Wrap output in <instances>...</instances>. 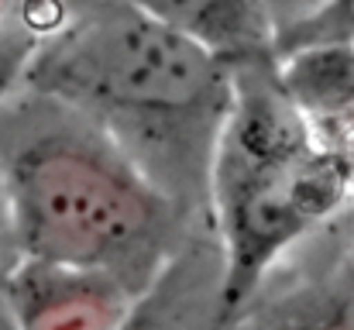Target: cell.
Returning <instances> with one entry per match:
<instances>
[{
	"label": "cell",
	"mask_w": 354,
	"mask_h": 330,
	"mask_svg": "<svg viewBox=\"0 0 354 330\" xmlns=\"http://www.w3.org/2000/svg\"><path fill=\"white\" fill-rule=\"evenodd\" d=\"M21 83L80 110L169 203L214 227V158L234 100L214 52L118 0L41 38Z\"/></svg>",
	"instance_id": "1"
},
{
	"label": "cell",
	"mask_w": 354,
	"mask_h": 330,
	"mask_svg": "<svg viewBox=\"0 0 354 330\" xmlns=\"http://www.w3.org/2000/svg\"><path fill=\"white\" fill-rule=\"evenodd\" d=\"M0 176L21 258L107 275L134 296L210 227L169 203L80 110L24 83L0 104Z\"/></svg>",
	"instance_id": "2"
},
{
	"label": "cell",
	"mask_w": 354,
	"mask_h": 330,
	"mask_svg": "<svg viewBox=\"0 0 354 330\" xmlns=\"http://www.w3.org/2000/svg\"><path fill=\"white\" fill-rule=\"evenodd\" d=\"M231 83L210 210L237 303L279 255L348 210L354 169L292 104L275 55L231 66Z\"/></svg>",
	"instance_id": "3"
},
{
	"label": "cell",
	"mask_w": 354,
	"mask_h": 330,
	"mask_svg": "<svg viewBox=\"0 0 354 330\" xmlns=\"http://www.w3.org/2000/svg\"><path fill=\"white\" fill-rule=\"evenodd\" d=\"M21 248L14 237V220H10V203H7V190H3V176H0V293L7 286V279L14 275V268L21 265Z\"/></svg>",
	"instance_id": "12"
},
{
	"label": "cell",
	"mask_w": 354,
	"mask_h": 330,
	"mask_svg": "<svg viewBox=\"0 0 354 330\" xmlns=\"http://www.w3.org/2000/svg\"><path fill=\"white\" fill-rule=\"evenodd\" d=\"M231 268L214 227L196 230L127 303L114 330H227Z\"/></svg>",
	"instance_id": "5"
},
{
	"label": "cell",
	"mask_w": 354,
	"mask_h": 330,
	"mask_svg": "<svg viewBox=\"0 0 354 330\" xmlns=\"http://www.w3.org/2000/svg\"><path fill=\"white\" fill-rule=\"evenodd\" d=\"M265 7H268V17H272V24H275V42H279L286 31L299 28V24L310 21L317 10H324L327 0H265Z\"/></svg>",
	"instance_id": "11"
},
{
	"label": "cell",
	"mask_w": 354,
	"mask_h": 330,
	"mask_svg": "<svg viewBox=\"0 0 354 330\" xmlns=\"http://www.w3.org/2000/svg\"><path fill=\"white\" fill-rule=\"evenodd\" d=\"M38 42H41L38 31L21 14L0 3V104L21 86Z\"/></svg>",
	"instance_id": "8"
},
{
	"label": "cell",
	"mask_w": 354,
	"mask_h": 330,
	"mask_svg": "<svg viewBox=\"0 0 354 330\" xmlns=\"http://www.w3.org/2000/svg\"><path fill=\"white\" fill-rule=\"evenodd\" d=\"M193 38L221 62L241 66L275 55V24L265 0H127Z\"/></svg>",
	"instance_id": "7"
},
{
	"label": "cell",
	"mask_w": 354,
	"mask_h": 330,
	"mask_svg": "<svg viewBox=\"0 0 354 330\" xmlns=\"http://www.w3.org/2000/svg\"><path fill=\"white\" fill-rule=\"evenodd\" d=\"M227 330H354V207L279 255Z\"/></svg>",
	"instance_id": "4"
},
{
	"label": "cell",
	"mask_w": 354,
	"mask_h": 330,
	"mask_svg": "<svg viewBox=\"0 0 354 330\" xmlns=\"http://www.w3.org/2000/svg\"><path fill=\"white\" fill-rule=\"evenodd\" d=\"M354 38V0H327L324 10H317L310 21H303L299 28L286 31L275 42V55L286 48H299V45H317V42H351Z\"/></svg>",
	"instance_id": "9"
},
{
	"label": "cell",
	"mask_w": 354,
	"mask_h": 330,
	"mask_svg": "<svg viewBox=\"0 0 354 330\" xmlns=\"http://www.w3.org/2000/svg\"><path fill=\"white\" fill-rule=\"evenodd\" d=\"M55 3L66 10V17H80L86 10H97V7H107V3H118V0H55Z\"/></svg>",
	"instance_id": "13"
},
{
	"label": "cell",
	"mask_w": 354,
	"mask_h": 330,
	"mask_svg": "<svg viewBox=\"0 0 354 330\" xmlns=\"http://www.w3.org/2000/svg\"><path fill=\"white\" fill-rule=\"evenodd\" d=\"M0 330H21L17 317H14V310H10V303L3 300V293H0Z\"/></svg>",
	"instance_id": "14"
},
{
	"label": "cell",
	"mask_w": 354,
	"mask_h": 330,
	"mask_svg": "<svg viewBox=\"0 0 354 330\" xmlns=\"http://www.w3.org/2000/svg\"><path fill=\"white\" fill-rule=\"evenodd\" d=\"M3 300L21 330H114L134 293L107 275L24 258L7 279Z\"/></svg>",
	"instance_id": "6"
},
{
	"label": "cell",
	"mask_w": 354,
	"mask_h": 330,
	"mask_svg": "<svg viewBox=\"0 0 354 330\" xmlns=\"http://www.w3.org/2000/svg\"><path fill=\"white\" fill-rule=\"evenodd\" d=\"M7 10H14V14H21L35 31H38V38H48V35H55L69 17H66V10L55 3V0H0Z\"/></svg>",
	"instance_id": "10"
}]
</instances>
